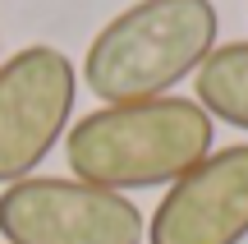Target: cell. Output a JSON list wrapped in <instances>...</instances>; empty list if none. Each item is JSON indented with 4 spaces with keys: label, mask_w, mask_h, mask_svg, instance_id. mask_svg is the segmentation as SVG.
Returning a JSON list of instances; mask_svg holds the SVG:
<instances>
[{
    "label": "cell",
    "mask_w": 248,
    "mask_h": 244,
    "mask_svg": "<svg viewBox=\"0 0 248 244\" xmlns=\"http://www.w3.org/2000/svg\"><path fill=\"white\" fill-rule=\"evenodd\" d=\"M216 147V120L193 97H147L88 111L64 134L74 180L97 189H161Z\"/></svg>",
    "instance_id": "1"
},
{
    "label": "cell",
    "mask_w": 248,
    "mask_h": 244,
    "mask_svg": "<svg viewBox=\"0 0 248 244\" xmlns=\"http://www.w3.org/2000/svg\"><path fill=\"white\" fill-rule=\"evenodd\" d=\"M216 33L221 18L212 0H138L92 37L83 83L101 106L170 97L216 51Z\"/></svg>",
    "instance_id": "2"
},
{
    "label": "cell",
    "mask_w": 248,
    "mask_h": 244,
    "mask_svg": "<svg viewBox=\"0 0 248 244\" xmlns=\"http://www.w3.org/2000/svg\"><path fill=\"white\" fill-rule=\"evenodd\" d=\"M5 244H142L147 221L124 194L74 175H28L0 194Z\"/></svg>",
    "instance_id": "4"
},
{
    "label": "cell",
    "mask_w": 248,
    "mask_h": 244,
    "mask_svg": "<svg viewBox=\"0 0 248 244\" xmlns=\"http://www.w3.org/2000/svg\"><path fill=\"white\" fill-rule=\"evenodd\" d=\"M78 69L60 46H23L0 60V184H18L69 134Z\"/></svg>",
    "instance_id": "3"
},
{
    "label": "cell",
    "mask_w": 248,
    "mask_h": 244,
    "mask_svg": "<svg viewBox=\"0 0 248 244\" xmlns=\"http://www.w3.org/2000/svg\"><path fill=\"white\" fill-rule=\"evenodd\" d=\"M193 79H198V97H193L198 106L212 120H225L248 134V42L216 46Z\"/></svg>",
    "instance_id": "6"
},
{
    "label": "cell",
    "mask_w": 248,
    "mask_h": 244,
    "mask_svg": "<svg viewBox=\"0 0 248 244\" xmlns=\"http://www.w3.org/2000/svg\"><path fill=\"white\" fill-rule=\"evenodd\" d=\"M248 240V143L212 147L184 171L147 221V244H239Z\"/></svg>",
    "instance_id": "5"
}]
</instances>
